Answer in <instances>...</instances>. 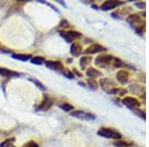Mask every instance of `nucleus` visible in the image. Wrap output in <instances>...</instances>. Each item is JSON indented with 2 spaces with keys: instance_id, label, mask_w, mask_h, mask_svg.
<instances>
[{
  "instance_id": "f257e3e1",
  "label": "nucleus",
  "mask_w": 149,
  "mask_h": 147,
  "mask_svg": "<svg viewBox=\"0 0 149 147\" xmlns=\"http://www.w3.org/2000/svg\"><path fill=\"white\" fill-rule=\"evenodd\" d=\"M126 20H127V22L131 25L132 28L135 29L137 34H139V35L143 34L144 28H145V24H144L143 19L141 18L138 14H132V15H129Z\"/></svg>"
},
{
  "instance_id": "f03ea898",
  "label": "nucleus",
  "mask_w": 149,
  "mask_h": 147,
  "mask_svg": "<svg viewBox=\"0 0 149 147\" xmlns=\"http://www.w3.org/2000/svg\"><path fill=\"white\" fill-rule=\"evenodd\" d=\"M97 134L102 137H104V138H110V139H115V140H119L121 139V133H119L118 131L111 128H105V127H102L97 131Z\"/></svg>"
},
{
  "instance_id": "7ed1b4c3",
  "label": "nucleus",
  "mask_w": 149,
  "mask_h": 147,
  "mask_svg": "<svg viewBox=\"0 0 149 147\" xmlns=\"http://www.w3.org/2000/svg\"><path fill=\"white\" fill-rule=\"evenodd\" d=\"M112 60H113V57L110 56V55H105V56H100L95 59V65L97 67H100V68H107V66L112 63Z\"/></svg>"
},
{
  "instance_id": "20e7f679",
  "label": "nucleus",
  "mask_w": 149,
  "mask_h": 147,
  "mask_svg": "<svg viewBox=\"0 0 149 147\" xmlns=\"http://www.w3.org/2000/svg\"><path fill=\"white\" fill-rule=\"evenodd\" d=\"M60 35H61L68 43H71V42H73L74 40H77L81 37V33L77 32V31H68V32L61 31V32H60Z\"/></svg>"
},
{
  "instance_id": "39448f33",
  "label": "nucleus",
  "mask_w": 149,
  "mask_h": 147,
  "mask_svg": "<svg viewBox=\"0 0 149 147\" xmlns=\"http://www.w3.org/2000/svg\"><path fill=\"white\" fill-rule=\"evenodd\" d=\"M71 115L74 117H77V118L83 119V120H93V119H95V115H93L90 112L83 111V110H76V111H74V112H71Z\"/></svg>"
},
{
  "instance_id": "423d86ee",
  "label": "nucleus",
  "mask_w": 149,
  "mask_h": 147,
  "mask_svg": "<svg viewBox=\"0 0 149 147\" xmlns=\"http://www.w3.org/2000/svg\"><path fill=\"white\" fill-rule=\"evenodd\" d=\"M122 103H123L125 107L131 108V109H135V108H138L140 107V102L139 100H136L135 98H131V96H127V98H124L122 100Z\"/></svg>"
},
{
  "instance_id": "0eeeda50",
  "label": "nucleus",
  "mask_w": 149,
  "mask_h": 147,
  "mask_svg": "<svg viewBox=\"0 0 149 147\" xmlns=\"http://www.w3.org/2000/svg\"><path fill=\"white\" fill-rule=\"evenodd\" d=\"M122 4H123V2H119V1H105L102 4L100 8L103 11H109L111 10V9L116 8L119 5H122Z\"/></svg>"
},
{
  "instance_id": "6e6552de",
  "label": "nucleus",
  "mask_w": 149,
  "mask_h": 147,
  "mask_svg": "<svg viewBox=\"0 0 149 147\" xmlns=\"http://www.w3.org/2000/svg\"><path fill=\"white\" fill-rule=\"evenodd\" d=\"M107 51L104 47H102V45L100 44H93L92 46H90L88 48H86V50L85 51V54H97V53H100V52H104Z\"/></svg>"
},
{
  "instance_id": "1a4fd4ad",
  "label": "nucleus",
  "mask_w": 149,
  "mask_h": 147,
  "mask_svg": "<svg viewBox=\"0 0 149 147\" xmlns=\"http://www.w3.org/2000/svg\"><path fill=\"white\" fill-rule=\"evenodd\" d=\"M129 91H130L131 93L135 95H140L144 98V93H145V90L142 86L136 85V84H132V85L129 86Z\"/></svg>"
},
{
  "instance_id": "9d476101",
  "label": "nucleus",
  "mask_w": 149,
  "mask_h": 147,
  "mask_svg": "<svg viewBox=\"0 0 149 147\" xmlns=\"http://www.w3.org/2000/svg\"><path fill=\"white\" fill-rule=\"evenodd\" d=\"M47 68L55 70V71H59V72H64V66L61 62L59 61H48L45 62Z\"/></svg>"
},
{
  "instance_id": "9b49d317",
  "label": "nucleus",
  "mask_w": 149,
  "mask_h": 147,
  "mask_svg": "<svg viewBox=\"0 0 149 147\" xmlns=\"http://www.w3.org/2000/svg\"><path fill=\"white\" fill-rule=\"evenodd\" d=\"M116 79L121 85H125L129 81V74L126 71H119L116 74Z\"/></svg>"
},
{
  "instance_id": "f8f14e48",
  "label": "nucleus",
  "mask_w": 149,
  "mask_h": 147,
  "mask_svg": "<svg viewBox=\"0 0 149 147\" xmlns=\"http://www.w3.org/2000/svg\"><path fill=\"white\" fill-rule=\"evenodd\" d=\"M53 105V100L50 98L49 95H44V100L43 102H41L40 107H39V109L41 110H48L50 107H52Z\"/></svg>"
},
{
  "instance_id": "ddd939ff",
  "label": "nucleus",
  "mask_w": 149,
  "mask_h": 147,
  "mask_svg": "<svg viewBox=\"0 0 149 147\" xmlns=\"http://www.w3.org/2000/svg\"><path fill=\"white\" fill-rule=\"evenodd\" d=\"M100 86H102V88L103 90L109 93V91H111L112 88H113L114 84H113V82L109 79H100Z\"/></svg>"
},
{
  "instance_id": "4468645a",
  "label": "nucleus",
  "mask_w": 149,
  "mask_h": 147,
  "mask_svg": "<svg viewBox=\"0 0 149 147\" xmlns=\"http://www.w3.org/2000/svg\"><path fill=\"white\" fill-rule=\"evenodd\" d=\"M0 75L3 77H6V78H9V77H19L20 75L18 73H15L13 71H10L8 69L5 68H0Z\"/></svg>"
},
{
  "instance_id": "2eb2a0df",
  "label": "nucleus",
  "mask_w": 149,
  "mask_h": 147,
  "mask_svg": "<svg viewBox=\"0 0 149 147\" xmlns=\"http://www.w3.org/2000/svg\"><path fill=\"white\" fill-rule=\"evenodd\" d=\"M86 76H88L90 79H95V78H97V77L102 76V73L95 68H90V69H88V71H86Z\"/></svg>"
},
{
  "instance_id": "dca6fc26",
  "label": "nucleus",
  "mask_w": 149,
  "mask_h": 147,
  "mask_svg": "<svg viewBox=\"0 0 149 147\" xmlns=\"http://www.w3.org/2000/svg\"><path fill=\"white\" fill-rule=\"evenodd\" d=\"M81 53V46L80 44H77V43H74V44L72 45L71 47V54L73 55L74 57H78L80 56Z\"/></svg>"
},
{
  "instance_id": "f3484780",
  "label": "nucleus",
  "mask_w": 149,
  "mask_h": 147,
  "mask_svg": "<svg viewBox=\"0 0 149 147\" xmlns=\"http://www.w3.org/2000/svg\"><path fill=\"white\" fill-rule=\"evenodd\" d=\"M92 62V57H88V56H85V57H81L80 60V65H81V69H86V67L88 65H90V63Z\"/></svg>"
},
{
  "instance_id": "a211bd4d",
  "label": "nucleus",
  "mask_w": 149,
  "mask_h": 147,
  "mask_svg": "<svg viewBox=\"0 0 149 147\" xmlns=\"http://www.w3.org/2000/svg\"><path fill=\"white\" fill-rule=\"evenodd\" d=\"M109 93L110 95H124L125 93H127V91L124 88H114L111 91H109Z\"/></svg>"
},
{
  "instance_id": "6ab92c4d",
  "label": "nucleus",
  "mask_w": 149,
  "mask_h": 147,
  "mask_svg": "<svg viewBox=\"0 0 149 147\" xmlns=\"http://www.w3.org/2000/svg\"><path fill=\"white\" fill-rule=\"evenodd\" d=\"M45 62H46V61H45L44 58L40 57V56H36V57L31 59V63H32V64H34V65H37V66H41V65H43Z\"/></svg>"
},
{
  "instance_id": "aec40b11",
  "label": "nucleus",
  "mask_w": 149,
  "mask_h": 147,
  "mask_svg": "<svg viewBox=\"0 0 149 147\" xmlns=\"http://www.w3.org/2000/svg\"><path fill=\"white\" fill-rule=\"evenodd\" d=\"M13 59H16V60H19V61H23V62H26L28 60L31 59V56L30 55H22V54H18V55H13L12 56Z\"/></svg>"
},
{
  "instance_id": "412c9836",
  "label": "nucleus",
  "mask_w": 149,
  "mask_h": 147,
  "mask_svg": "<svg viewBox=\"0 0 149 147\" xmlns=\"http://www.w3.org/2000/svg\"><path fill=\"white\" fill-rule=\"evenodd\" d=\"M112 66L114 68H121V67L124 66V63L121 60H119L118 58H113V60H112Z\"/></svg>"
},
{
  "instance_id": "4be33fe9",
  "label": "nucleus",
  "mask_w": 149,
  "mask_h": 147,
  "mask_svg": "<svg viewBox=\"0 0 149 147\" xmlns=\"http://www.w3.org/2000/svg\"><path fill=\"white\" fill-rule=\"evenodd\" d=\"M113 145H114V146H116V147H128V146H131L132 144H131V143H128V142H126V141H121V140H119V141H115V142H113Z\"/></svg>"
},
{
  "instance_id": "5701e85b",
  "label": "nucleus",
  "mask_w": 149,
  "mask_h": 147,
  "mask_svg": "<svg viewBox=\"0 0 149 147\" xmlns=\"http://www.w3.org/2000/svg\"><path fill=\"white\" fill-rule=\"evenodd\" d=\"M60 108H62L64 111H71L74 109V107L70 103H62V105H60Z\"/></svg>"
},
{
  "instance_id": "b1692460",
  "label": "nucleus",
  "mask_w": 149,
  "mask_h": 147,
  "mask_svg": "<svg viewBox=\"0 0 149 147\" xmlns=\"http://www.w3.org/2000/svg\"><path fill=\"white\" fill-rule=\"evenodd\" d=\"M88 85L90 86V88H93V90H97V81H95L93 79H88Z\"/></svg>"
},
{
  "instance_id": "393cba45",
  "label": "nucleus",
  "mask_w": 149,
  "mask_h": 147,
  "mask_svg": "<svg viewBox=\"0 0 149 147\" xmlns=\"http://www.w3.org/2000/svg\"><path fill=\"white\" fill-rule=\"evenodd\" d=\"M13 142H14V138L7 139V140H5L4 142H2V143L0 144V147H12V146H14Z\"/></svg>"
},
{
  "instance_id": "a878e982",
  "label": "nucleus",
  "mask_w": 149,
  "mask_h": 147,
  "mask_svg": "<svg viewBox=\"0 0 149 147\" xmlns=\"http://www.w3.org/2000/svg\"><path fill=\"white\" fill-rule=\"evenodd\" d=\"M30 81L32 82V83H34L35 85L37 86H39L40 90H42V91H46V86H45L44 85H42V84H41L39 81H37V79H30Z\"/></svg>"
},
{
  "instance_id": "bb28decb",
  "label": "nucleus",
  "mask_w": 149,
  "mask_h": 147,
  "mask_svg": "<svg viewBox=\"0 0 149 147\" xmlns=\"http://www.w3.org/2000/svg\"><path fill=\"white\" fill-rule=\"evenodd\" d=\"M133 111L135 112V114H138L141 118L145 119V112L142 111V110H139V109H133Z\"/></svg>"
},
{
  "instance_id": "cd10ccee",
  "label": "nucleus",
  "mask_w": 149,
  "mask_h": 147,
  "mask_svg": "<svg viewBox=\"0 0 149 147\" xmlns=\"http://www.w3.org/2000/svg\"><path fill=\"white\" fill-rule=\"evenodd\" d=\"M64 76L69 79H73L74 77V73H71L69 70H66V71H64Z\"/></svg>"
},
{
  "instance_id": "c85d7f7f",
  "label": "nucleus",
  "mask_w": 149,
  "mask_h": 147,
  "mask_svg": "<svg viewBox=\"0 0 149 147\" xmlns=\"http://www.w3.org/2000/svg\"><path fill=\"white\" fill-rule=\"evenodd\" d=\"M60 27L61 28H69L70 25H69V22L66 20H63L61 23H60Z\"/></svg>"
},
{
  "instance_id": "c756f323",
  "label": "nucleus",
  "mask_w": 149,
  "mask_h": 147,
  "mask_svg": "<svg viewBox=\"0 0 149 147\" xmlns=\"http://www.w3.org/2000/svg\"><path fill=\"white\" fill-rule=\"evenodd\" d=\"M24 147H39V146H38V144L36 143V142L30 141V142H28L26 145H24Z\"/></svg>"
},
{
  "instance_id": "7c9ffc66",
  "label": "nucleus",
  "mask_w": 149,
  "mask_h": 147,
  "mask_svg": "<svg viewBox=\"0 0 149 147\" xmlns=\"http://www.w3.org/2000/svg\"><path fill=\"white\" fill-rule=\"evenodd\" d=\"M136 6L139 7L140 9H144L145 8V3H144V2H137V3H136Z\"/></svg>"
},
{
  "instance_id": "2f4dec72",
  "label": "nucleus",
  "mask_w": 149,
  "mask_h": 147,
  "mask_svg": "<svg viewBox=\"0 0 149 147\" xmlns=\"http://www.w3.org/2000/svg\"><path fill=\"white\" fill-rule=\"evenodd\" d=\"M73 72H74V73L76 74L78 77H81V74L79 73V71H78V70H77V69H74V71H73Z\"/></svg>"
},
{
  "instance_id": "473e14b6",
  "label": "nucleus",
  "mask_w": 149,
  "mask_h": 147,
  "mask_svg": "<svg viewBox=\"0 0 149 147\" xmlns=\"http://www.w3.org/2000/svg\"><path fill=\"white\" fill-rule=\"evenodd\" d=\"M93 8H95V9H98V7L95 6V5H93Z\"/></svg>"
},
{
  "instance_id": "72a5a7b5",
  "label": "nucleus",
  "mask_w": 149,
  "mask_h": 147,
  "mask_svg": "<svg viewBox=\"0 0 149 147\" xmlns=\"http://www.w3.org/2000/svg\"><path fill=\"white\" fill-rule=\"evenodd\" d=\"M12 147H15V146H12Z\"/></svg>"
}]
</instances>
